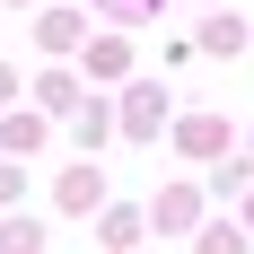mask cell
Listing matches in <instances>:
<instances>
[{
	"instance_id": "6da1fadb",
	"label": "cell",
	"mask_w": 254,
	"mask_h": 254,
	"mask_svg": "<svg viewBox=\"0 0 254 254\" xmlns=\"http://www.w3.org/2000/svg\"><path fill=\"white\" fill-rule=\"evenodd\" d=\"M44 246V228H35V219H9V228H0V254H35Z\"/></svg>"
}]
</instances>
